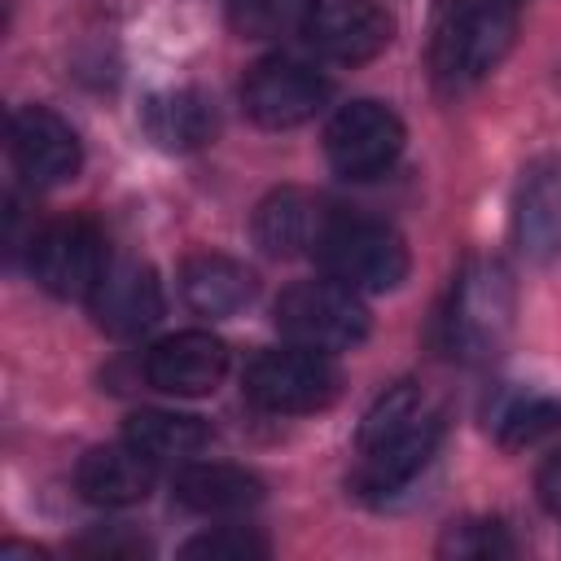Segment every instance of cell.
<instances>
[{
    "mask_svg": "<svg viewBox=\"0 0 561 561\" xmlns=\"http://www.w3.org/2000/svg\"><path fill=\"white\" fill-rule=\"evenodd\" d=\"M438 443H443V416L425 399V390L412 381L390 386L359 421V465L351 473L355 495L390 500L430 465Z\"/></svg>",
    "mask_w": 561,
    "mask_h": 561,
    "instance_id": "6da1fadb",
    "label": "cell"
},
{
    "mask_svg": "<svg viewBox=\"0 0 561 561\" xmlns=\"http://www.w3.org/2000/svg\"><path fill=\"white\" fill-rule=\"evenodd\" d=\"M513 316H517V285L513 272L500 259H469L447 294V311H443V333H447V351L465 364H486L504 351L508 333H513Z\"/></svg>",
    "mask_w": 561,
    "mask_h": 561,
    "instance_id": "7a4b0ae2",
    "label": "cell"
},
{
    "mask_svg": "<svg viewBox=\"0 0 561 561\" xmlns=\"http://www.w3.org/2000/svg\"><path fill=\"white\" fill-rule=\"evenodd\" d=\"M517 35V0H447L434 22L430 66L434 79L456 92L486 79Z\"/></svg>",
    "mask_w": 561,
    "mask_h": 561,
    "instance_id": "3957f363",
    "label": "cell"
},
{
    "mask_svg": "<svg viewBox=\"0 0 561 561\" xmlns=\"http://www.w3.org/2000/svg\"><path fill=\"white\" fill-rule=\"evenodd\" d=\"M272 316H276V329L285 342L320 351V355L351 351L368 337L364 294H355L329 276L324 280H294L289 289H280Z\"/></svg>",
    "mask_w": 561,
    "mask_h": 561,
    "instance_id": "277c9868",
    "label": "cell"
},
{
    "mask_svg": "<svg viewBox=\"0 0 561 561\" xmlns=\"http://www.w3.org/2000/svg\"><path fill=\"white\" fill-rule=\"evenodd\" d=\"M316 259L329 280L355 289V294H386L399 289L408 276V245L390 224L377 219H346L337 215L316 245Z\"/></svg>",
    "mask_w": 561,
    "mask_h": 561,
    "instance_id": "5b68a950",
    "label": "cell"
},
{
    "mask_svg": "<svg viewBox=\"0 0 561 561\" xmlns=\"http://www.w3.org/2000/svg\"><path fill=\"white\" fill-rule=\"evenodd\" d=\"M241 390L254 408L263 412H280V416H302V412H320L342 394V373L333 364V355L307 351V346H276L263 351L245 364Z\"/></svg>",
    "mask_w": 561,
    "mask_h": 561,
    "instance_id": "8992f818",
    "label": "cell"
},
{
    "mask_svg": "<svg viewBox=\"0 0 561 561\" xmlns=\"http://www.w3.org/2000/svg\"><path fill=\"white\" fill-rule=\"evenodd\" d=\"M403 118L386 101H351L342 105L324 127V153L329 167L346 180H373L394 167L403 153Z\"/></svg>",
    "mask_w": 561,
    "mask_h": 561,
    "instance_id": "52a82bcc",
    "label": "cell"
},
{
    "mask_svg": "<svg viewBox=\"0 0 561 561\" xmlns=\"http://www.w3.org/2000/svg\"><path fill=\"white\" fill-rule=\"evenodd\" d=\"M329 92H333V83L316 66H307L298 57H263L250 66V75L241 83V105L259 127L285 131V127L316 118L324 110Z\"/></svg>",
    "mask_w": 561,
    "mask_h": 561,
    "instance_id": "ba28073f",
    "label": "cell"
},
{
    "mask_svg": "<svg viewBox=\"0 0 561 561\" xmlns=\"http://www.w3.org/2000/svg\"><path fill=\"white\" fill-rule=\"evenodd\" d=\"M31 254V276L39 280V289H48L53 298H92L101 272L110 267L105 259V241L96 232V224L88 219H57L48 228H39L26 245Z\"/></svg>",
    "mask_w": 561,
    "mask_h": 561,
    "instance_id": "9c48e42d",
    "label": "cell"
},
{
    "mask_svg": "<svg viewBox=\"0 0 561 561\" xmlns=\"http://www.w3.org/2000/svg\"><path fill=\"white\" fill-rule=\"evenodd\" d=\"M9 158L31 188H57L79 175L83 149L75 127L48 105H22L9 118Z\"/></svg>",
    "mask_w": 561,
    "mask_h": 561,
    "instance_id": "30bf717a",
    "label": "cell"
},
{
    "mask_svg": "<svg viewBox=\"0 0 561 561\" xmlns=\"http://www.w3.org/2000/svg\"><path fill=\"white\" fill-rule=\"evenodd\" d=\"M298 35H307L320 57L359 66L394 39V13L381 0H311Z\"/></svg>",
    "mask_w": 561,
    "mask_h": 561,
    "instance_id": "8fae6325",
    "label": "cell"
},
{
    "mask_svg": "<svg viewBox=\"0 0 561 561\" xmlns=\"http://www.w3.org/2000/svg\"><path fill=\"white\" fill-rule=\"evenodd\" d=\"M228 373V346L206 329L167 333L145 351V381L175 399L210 394Z\"/></svg>",
    "mask_w": 561,
    "mask_h": 561,
    "instance_id": "7c38bea8",
    "label": "cell"
},
{
    "mask_svg": "<svg viewBox=\"0 0 561 561\" xmlns=\"http://www.w3.org/2000/svg\"><path fill=\"white\" fill-rule=\"evenodd\" d=\"M96 324L114 337H140L162 320V285L158 272L140 259H118L101 272L88 298Z\"/></svg>",
    "mask_w": 561,
    "mask_h": 561,
    "instance_id": "4fadbf2b",
    "label": "cell"
},
{
    "mask_svg": "<svg viewBox=\"0 0 561 561\" xmlns=\"http://www.w3.org/2000/svg\"><path fill=\"white\" fill-rule=\"evenodd\" d=\"M337 219V210L307 193V188H276L254 206V241L263 254L272 259H294V254H316V245L324 241L329 224Z\"/></svg>",
    "mask_w": 561,
    "mask_h": 561,
    "instance_id": "5bb4252c",
    "label": "cell"
},
{
    "mask_svg": "<svg viewBox=\"0 0 561 561\" xmlns=\"http://www.w3.org/2000/svg\"><path fill=\"white\" fill-rule=\"evenodd\" d=\"M513 237L535 263L561 259V153L522 171L513 197Z\"/></svg>",
    "mask_w": 561,
    "mask_h": 561,
    "instance_id": "9a60e30c",
    "label": "cell"
},
{
    "mask_svg": "<svg viewBox=\"0 0 561 561\" xmlns=\"http://www.w3.org/2000/svg\"><path fill=\"white\" fill-rule=\"evenodd\" d=\"M75 486L88 504L101 508H127L140 504L153 486V460L140 456L131 443H110V447H92L79 469H75Z\"/></svg>",
    "mask_w": 561,
    "mask_h": 561,
    "instance_id": "2e32d148",
    "label": "cell"
},
{
    "mask_svg": "<svg viewBox=\"0 0 561 561\" xmlns=\"http://www.w3.org/2000/svg\"><path fill=\"white\" fill-rule=\"evenodd\" d=\"M254 272L228 254H188L184 267H180V294L184 302L197 311V316H210V320H224V316H237L241 307L254 302Z\"/></svg>",
    "mask_w": 561,
    "mask_h": 561,
    "instance_id": "e0dca14e",
    "label": "cell"
},
{
    "mask_svg": "<svg viewBox=\"0 0 561 561\" xmlns=\"http://www.w3.org/2000/svg\"><path fill=\"white\" fill-rule=\"evenodd\" d=\"M175 500L188 513H206V517H228V513H245L263 500V482L241 469V465H219V460H193L175 473L171 482Z\"/></svg>",
    "mask_w": 561,
    "mask_h": 561,
    "instance_id": "ac0fdd59",
    "label": "cell"
},
{
    "mask_svg": "<svg viewBox=\"0 0 561 561\" xmlns=\"http://www.w3.org/2000/svg\"><path fill=\"white\" fill-rule=\"evenodd\" d=\"M140 127L158 149L188 153V149H202L215 136V110L193 88H167V92H153L140 105Z\"/></svg>",
    "mask_w": 561,
    "mask_h": 561,
    "instance_id": "d6986e66",
    "label": "cell"
},
{
    "mask_svg": "<svg viewBox=\"0 0 561 561\" xmlns=\"http://www.w3.org/2000/svg\"><path fill=\"white\" fill-rule=\"evenodd\" d=\"M123 443H131L153 465L167 460H193L210 443V425L193 412H167V408H140L123 425Z\"/></svg>",
    "mask_w": 561,
    "mask_h": 561,
    "instance_id": "ffe728a7",
    "label": "cell"
},
{
    "mask_svg": "<svg viewBox=\"0 0 561 561\" xmlns=\"http://www.w3.org/2000/svg\"><path fill=\"white\" fill-rule=\"evenodd\" d=\"M513 552H517V543H513L508 526L495 517H465L438 535V557H447V561H495V557H513Z\"/></svg>",
    "mask_w": 561,
    "mask_h": 561,
    "instance_id": "44dd1931",
    "label": "cell"
},
{
    "mask_svg": "<svg viewBox=\"0 0 561 561\" xmlns=\"http://www.w3.org/2000/svg\"><path fill=\"white\" fill-rule=\"evenodd\" d=\"M311 0H228V22L241 39H280L302 31Z\"/></svg>",
    "mask_w": 561,
    "mask_h": 561,
    "instance_id": "7402d4cb",
    "label": "cell"
},
{
    "mask_svg": "<svg viewBox=\"0 0 561 561\" xmlns=\"http://www.w3.org/2000/svg\"><path fill=\"white\" fill-rule=\"evenodd\" d=\"M180 552H184V557H210V561H219V557L245 561V557H263L267 543H263L254 530H245V526H215V530L188 539Z\"/></svg>",
    "mask_w": 561,
    "mask_h": 561,
    "instance_id": "603a6c76",
    "label": "cell"
},
{
    "mask_svg": "<svg viewBox=\"0 0 561 561\" xmlns=\"http://www.w3.org/2000/svg\"><path fill=\"white\" fill-rule=\"evenodd\" d=\"M79 552H88V557H140L145 539L123 535V530H96V535L79 539Z\"/></svg>",
    "mask_w": 561,
    "mask_h": 561,
    "instance_id": "cb8c5ba5",
    "label": "cell"
},
{
    "mask_svg": "<svg viewBox=\"0 0 561 561\" xmlns=\"http://www.w3.org/2000/svg\"><path fill=\"white\" fill-rule=\"evenodd\" d=\"M535 491H539V504H543L548 513H557V517H561V451H552V456L539 465Z\"/></svg>",
    "mask_w": 561,
    "mask_h": 561,
    "instance_id": "d4e9b609",
    "label": "cell"
}]
</instances>
